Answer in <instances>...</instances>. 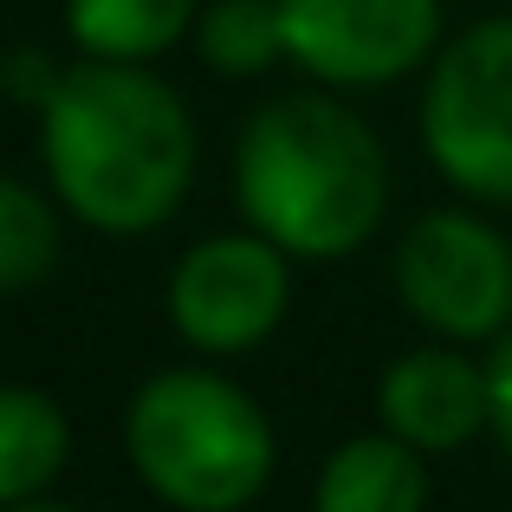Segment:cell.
<instances>
[{
  "label": "cell",
  "mask_w": 512,
  "mask_h": 512,
  "mask_svg": "<svg viewBox=\"0 0 512 512\" xmlns=\"http://www.w3.org/2000/svg\"><path fill=\"white\" fill-rule=\"evenodd\" d=\"M0 85L39 111V104H46V91L59 85V65H46V52H13V59L0 65Z\"/></svg>",
  "instance_id": "15"
},
{
  "label": "cell",
  "mask_w": 512,
  "mask_h": 512,
  "mask_svg": "<svg viewBox=\"0 0 512 512\" xmlns=\"http://www.w3.org/2000/svg\"><path fill=\"white\" fill-rule=\"evenodd\" d=\"M292 305V253L273 247L260 227L208 234L169 273V325L182 344L208 357H240L266 344Z\"/></svg>",
  "instance_id": "6"
},
{
  "label": "cell",
  "mask_w": 512,
  "mask_h": 512,
  "mask_svg": "<svg viewBox=\"0 0 512 512\" xmlns=\"http://www.w3.org/2000/svg\"><path fill=\"white\" fill-rule=\"evenodd\" d=\"M487 389H493V441H500V454L512 461V325L493 338V357H487Z\"/></svg>",
  "instance_id": "14"
},
{
  "label": "cell",
  "mask_w": 512,
  "mask_h": 512,
  "mask_svg": "<svg viewBox=\"0 0 512 512\" xmlns=\"http://www.w3.org/2000/svg\"><path fill=\"white\" fill-rule=\"evenodd\" d=\"M286 59L331 91H376L441 52V0H279Z\"/></svg>",
  "instance_id": "7"
},
{
  "label": "cell",
  "mask_w": 512,
  "mask_h": 512,
  "mask_svg": "<svg viewBox=\"0 0 512 512\" xmlns=\"http://www.w3.org/2000/svg\"><path fill=\"white\" fill-rule=\"evenodd\" d=\"M376 422L389 435H402L422 454H454L493 422V389H487V363L448 350L441 338L435 350H402L376 383Z\"/></svg>",
  "instance_id": "8"
},
{
  "label": "cell",
  "mask_w": 512,
  "mask_h": 512,
  "mask_svg": "<svg viewBox=\"0 0 512 512\" xmlns=\"http://www.w3.org/2000/svg\"><path fill=\"white\" fill-rule=\"evenodd\" d=\"M195 52L221 78H260L266 65L286 59L279 33V0H214L195 20Z\"/></svg>",
  "instance_id": "12"
},
{
  "label": "cell",
  "mask_w": 512,
  "mask_h": 512,
  "mask_svg": "<svg viewBox=\"0 0 512 512\" xmlns=\"http://www.w3.org/2000/svg\"><path fill=\"white\" fill-rule=\"evenodd\" d=\"M201 20V0H65V39L85 59L150 65L175 52Z\"/></svg>",
  "instance_id": "10"
},
{
  "label": "cell",
  "mask_w": 512,
  "mask_h": 512,
  "mask_svg": "<svg viewBox=\"0 0 512 512\" xmlns=\"http://www.w3.org/2000/svg\"><path fill=\"white\" fill-rule=\"evenodd\" d=\"M59 266V214L39 188L0 175V299L26 292Z\"/></svg>",
  "instance_id": "13"
},
{
  "label": "cell",
  "mask_w": 512,
  "mask_h": 512,
  "mask_svg": "<svg viewBox=\"0 0 512 512\" xmlns=\"http://www.w3.org/2000/svg\"><path fill=\"white\" fill-rule=\"evenodd\" d=\"M396 299L448 344H487L512 325V240L467 208H435L396 247Z\"/></svg>",
  "instance_id": "5"
},
{
  "label": "cell",
  "mask_w": 512,
  "mask_h": 512,
  "mask_svg": "<svg viewBox=\"0 0 512 512\" xmlns=\"http://www.w3.org/2000/svg\"><path fill=\"white\" fill-rule=\"evenodd\" d=\"M72 461V422L33 383H0V506L39 500Z\"/></svg>",
  "instance_id": "11"
},
{
  "label": "cell",
  "mask_w": 512,
  "mask_h": 512,
  "mask_svg": "<svg viewBox=\"0 0 512 512\" xmlns=\"http://www.w3.org/2000/svg\"><path fill=\"white\" fill-rule=\"evenodd\" d=\"M312 512H428L422 448H409L389 428L338 441L331 461L318 467Z\"/></svg>",
  "instance_id": "9"
},
{
  "label": "cell",
  "mask_w": 512,
  "mask_h": 512,
  "mask_svg": "<svg viewBox=\"0 0 512 512\" xmlns=\"http://www.w3.org/2000/svg\"><path fill=\"white\" fill-rule=\"evenodd\" d=\"M137 480L175 512H247L273 480L279 441L266 409L221 370H156L124 409Z\"/></svg>",
  "instance_id": "3"
},
{
  "label": "cell",
  "mask_w": 512,
  "mask_h": 512,
  "mask_svg": "<svg viewBox=\"0 0 512 512\" xmlns=\"http://www.w3.org/2000/svg\"><path fill=\"white\" fill-rule=\"evenodd\" d=\"M39 156L65 214L98 234H150L195 182V117L150 65L78 59L39 104Z\"/></svg>",
  "instance_id": "1"
},
{
  "label": "cell",
  "mask_w": 512,
  "mask_h": 512,
  "mask_svg": "<svg viewBox=\"0 0 512 512\" xmlns=\"http://www.w3.org/2000/svg\"><path fill=\"white\" fill-rule=\"evenodd\" d=\"M0 512H72V506H46V493H39V500H20V506H0Z\"/></svg>",
  "instance_id": "16"
},
{
  "label": "cell",
  "mask_w": 512,
  "mask_h": 512,
  "mask_svg": "<svg viewBox=\"0 0 512 512\" xmlns=\"http://www.w3.org/2000/svg\"><path fill=\"white\" fill-rule=\"evenodd\" d=\"M234 195L292 260H350L389 208V156L331 91H286L247 117L234 143Z\"/></svg>",
  "instance_id": "2"
},
{
  "label": "cell",
  "mask_w": 512,
  "mask_h": 512,
  "mask_svg": "<svg viewBox=\"0 0 512 512\" xmlns=\"http://www.w3.org/2000/svg\"><path fill=\"white\" fill-rule=\"evenodd\" d=\"M422 150L448 188L512 208V13L474 20L435 52L422 85Z\"/></svg>",
  "instance_id": "4"
}]
</instances>
